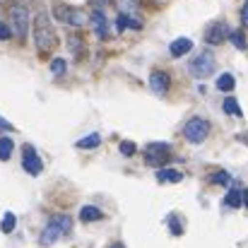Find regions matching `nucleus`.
I'll return each instance as SVG.
<instances>
[{"instance_id":"nucleus-1","label":"nucleus","mask_w":248,"mask_h":248,"mask_svg":"<svg viewBox=\"0 0 248 248\" xmlns=\"http://www.w3.org/2000/svg\"><path fill=\"white\" fill-rule=\"evenodd\" d=\"M34 41H36L39 53H48L56 46V31H53L46 12H39L36 19H34Z\"/></svg>"},{"instance_id":"nucleus-2","label":"nucleus","mask_w":248,"mask_h":248,"mask_svg":"<svg viewBox=\"0 0 248 248\" xmlns=\"http://www.w3.org/2000/svg\"><path fill=\"white\" fill-rule=\"evenodd\" d=\"M70 229H73V219L68 215H58V217H53L46 224V229L41 232V239L39 241H41V246H51L58 239H63L65 234H70Z\"/></svg>"},{"instance_id":"nucleus-3","label":"nucleus","mask_w":248,"mask_h":248,"mask_svg":"<svg viewBox=\"0 0 248 248\" xmlns=\"http://www.w3.org/2000/svg\"><path fill=\"white\" fill-rule=\"evenodd\" d=\"M10 31L19 41L27 39V31H29V10H27L24 2H15L10 7Z\"/></svg>"},{"instance_id":"nucleus-4","label":"nucleus","mask_w":248,"mask_h":248,"mask_svg":"<svg viewBox=\"0 0 248 248\" xmlns=\"http://www.w3.org/2000/svg\"><path fill=\"white\" fill-rule=\"evenodd\" d=\"M207 135H210V123H207L205 118H190V121L183 125V138H186L188 142H193V145L205 142Z\"/></svg>"},{"instance_id":"nucleus-5","label":"nucleus","mask_w":248,"mask_h":248,"mask_svg":"<svg viewBox=\"0 0 248 248\" xmlns=\"http://www.w3.org/2000/svg\"><path fill=\"white\" fill-rule=\"evenodd\" d=\"M217 70V63H215V56L212 53H200L193 63H190V73L195 75V78H210L212 73Z\"/></svg>"},{"instance_id":"nucleus-6","label":"nucleus","mask_w":248,"mask_h":248,"mask_svg":"<svg viewBox=\"0 0 248 248\" xmlns=\"http://www.w3.org/2000/svg\"><path fill=\"white\" fill-rule=\"evenodd\" d=\"M147 155H145V162L150 166H164V162L169 159V152H171V147L166 145V142H150L147 145V150H145Z\"/></svg>"},{"instance_id":"nucleus-7","label":"nucleus","mask_w":248,"mask_h":248,"mask_svg":"<svg viewBox=\"0 0 248 248\" xmlns=\"http://www.w3.org/2000/svg\"><path fill=\"white\" fill-rule=\"evenodd\" d=\"M229 36V24L227 22H212L207 29H205V41L207 44H212V46H217V44H222L224 39Z\"/></svg>"},{"instance_id":"nucleus-8","label":"nucleus","mask_w":248,"mask_h":248,"mask_svg":"<svg viewBox=\"0 0 248 248\" xmlns=\"http://www.w3.org/2000/svg\"><path fill=\"white\" fill-rule=\"evenodd\" d=\"M56 17L63 19V22H68V24H73V27L84 24L82 12H80V10H73V7H68V5H58V7H56Z\"/></svg>"},{"instance_id":"nucleus-9","label":"nucleus","mask_w":248,"mask_h":248,"mask_svg":"<svg viewBox=\"0 0 248 248\" xmlns=\"http://www.w3.org/2000/svg\"><path fill=\"white\" fill-rule=\"evenodd\" d=\"M22 166H24V171H27V173H31V176L41 173V169H44L41 159H39V155L34 152V147H31V145H27V147H24V159H22Z\"/></svg>"},{"instance_id":"nucleus-10","label":"nucleus","mask_w":248,"mask_h":248,"mask_svg":"<svg viewBox=\"0 0 248 248\" xmlns=\"http://www.w3.org/2000/svg\"><path fill=\"white\" fill-rule=\"evenodd\" d=\"M150 89H152L157 96H164L166 92H169V75L162 73V70H155V73L150 75Z\"/></svg>"},{"instance_id":"nucleus-11","label":"nucleus","mask_w":248,"mask_h":248,"mask_svg":"<svg viewBox=\"0 0 248 248\" xmlns=\"http://www.w3.org/2000/svg\"><path fill=\"white\" fill-rule=\"evenodd\" d=\"M190 48H193V41H190V39H186V36H181V39H173V41H171L169 53H171L173 58H183Z\"/></svg>"},{"instance_id":"nucleus-12","label":"nucleus","mask_w":248,"mask_h":248,"mask_svg":"<svg viewBox=\"0 0 248 248\" xmlns=\"http://www.w3.org/2000/svg\"><path fill=\"white\" fill-rule=\"evenodd\" d=\"M92 24H94V31H96L99 39H106V36H108V34H106V17H104L101 10H94V12H92Z\"/></svg>"},{"instance_id":"nucleus-13","label":"nucleus","mask_w":248,"mask_h":248,"mask_svg":"<svg viewBox=\"0 0 248 248\" xmlns=\"http://www.w3.org/2000/svg\"><path fill=\"white\" fill-rule=\"evenodd\" d=\"M157 178L162 181V183H178V181H183V173L178 171V169H166V166H162L159 169V173H157Z\"/></svg>"},{"instance_id":"nucleus-14","label":"nucleus","mask_w":248,"mask_h":248,"mask_svg":"<svg viewBox=\"0 0 248 248\" xmlns=\"http://www.w3.org/2000/svg\"><path fill=\"white\" fill-rule=\"evenodd\" d=\"M104 217V212L99 210V207H94V205H84L82 212H80V219L82 222H96V219H101Z\"/></svg>"},{"instance_id":"nucleus-15","label":"nucleus","mask_w":248,"mask_h":248,"mask_svg":"<svg viewBox=\"0 0 248 248\" xmlns=\"http://www.w3.org/2000/svg\"><path fill=\"white\" fill-rule=\"evenodd\" d=\"M101 145V138L96 135V133H92V135H87L82 140H78V147L80 150H94V147H99Z\"/></svg>"},{"instance_id":"nucleus-16","label":"nucleus","mask_w":248,"mask_h":248,"mask_svg":"<svg viewBox=\"0 0 248 248\" xmlns=\"http://www.w3.org/2000/svg\"><path fill=\"white\" fill-rule=\"evenodd\" d=\"M116 24H118V29H128V27H130V29H140V27H142V24H140L135 17H130V15H118V22H116Z\"/></svg>"},{"instance_id":"nucleus-17","label":"nucleus","mask_w":248,"mask_h":248,"mask_svg":"<svg viewBox=\"0 0 248 248\" xmlns=\"http://www.w3.org/2000/svg\"><path fill=\"white\" fill-rule=\"evenodd\" d=\"M222 106H224V111H227L229 116H236V118H241V106H239V101H236L234 96H227Z\"/></svg>"},{"instance_id":"nucleus-18","label":"nucleus","mask_w":248,"mask_h":248,"mask_svg":"<svg viewBox=\"0 0 248 248\" xmlns=\"http://www.w3.org/2000/svg\"><path fill=\"white\" fill-rule=\"evenodd\" d=\"M234 84H236V80H234V75H229V73H224V75L217 78V89H222V92H232Z\"/></svg>"},{"instance_id":"nucleus-19","label":"nucleus","mask_w":248,"mask_h":248,"mask_svg":"<svg viewBox=\"0 0 248 248\" xmlns=\"http://www.w3.org/2000/svg\"><path fill=\"white\" fill-rule=\"evenodd\" d=\"M12 150H15L12 140H10V138H0V159H2V162H7V159L12 157Z\"/></svg>"},{"instance_id":"nucleus-20","label":"nucleus","mask_w":248,"mask_h":248,"mask_svg":"<svg viewBox=\"0 0 248 248\" xmlns=\"http://www.w3.org/2000/svg\"><path fill=\"white\" fill-rule=\"evenodd\" d=\"M224 205H229V207H241V190H239V188H232V190L227 193V198H224Z\"/></svg>"},{"instance_id":"nucleus-21","label":"nucleus","mask_w":248,"mask_h":248,"mask_svg":"<svg viewBox=\"0 0 248 248\" xmlns=\"http://www.w3.org/2000/svg\"><path fill=\"white\" fill-rule=\"evenodd\" d=\"M15 224H17V217H15L12 212H5V217H2V224H0V229H2L5 234H10V232L15 229Z\"/></svg>"},{"instance_id":"nucleus-22","label":"nucleus","mask_w":248,"mask_h":248,"mask_svg":"<svg viewBox=\"0 0 248 248\" xmlns=\"http://www.w3.org/2000/svg\"><path fill=\"white\" fill-rule=\"evenodd\" d=\"M229 39H232V44L239 48V51H246V39H244V34L241 31H229Z\"/></svg>"},{"instance_id":"nucleus-23","label":"nucleus","mask_w":248,"mask_h":248,"mask_svg":"<svg viewBox=\"0 0 248 248\" xmlns=\"http://www.w3.org/2000/svg\"><path fill=\"white\" fill-rule=\"evenodd\" d=\"M51 73L53 75H65V61L63 58H53V63H51Z\"/></svg>"},{"instance_id":"nucleus-24","label":"nucleus","mask_w":248,"mask_h":248,"mask_svg":"<svg viewBox=\"0 0 248 248\" xmlns=\"http://www.w3.org/2000/svg\"><path fill=\"white\" fill-rule=\"evenodd\" d=\"M118 150H121V155H123V157H133L138 147H135V142H128V140H123Z\"/></svg>"},{"instance_id":"nucleus-25","label":"nucleus","mask_w":248,"mask_h":248,"mask_svg":"<svg viewBox=\"0 0 248 248\" xmlns=\"http://www.w3.org/2000/svg\"><path fill=\"white\" fill-rule=\"evenodd\" d=\"M169 227H171V234H176V236H181L183 234V227H181V222L176 219V215H169Z\"/></svg>"},{"instance_id":"nucleus-26","label":"nucleus","mask_w":248,"mask_h":248,"mask_svg":"<svg viewBox=\"0 0 248 248\" xmlns=\"http://www.w3.org/2000/svg\"><path fill=\"white\" fill-rule=\"evenodd\" d=\"M212 181H215V183H219V186H227V183L232 181V176H229L227 171H217V173L212 176Z\"/></svg>"},{"instance_id":"nucleus-27","label":"nucleus","mask_w":248,"mask_h":248,"mask_svg":"<svg viewBox=\"0 0 248 248\" xmlns=\"http://www.w3.org/2000/svg\"><path fill=\"white\" fill-rule=\"evenodd\" d=\"M68 44H70V51H75V53H78V51H82V41H80L78 36H70V41H68Z\"/></svg>"},{"instance_id":"nucleus-28","label":"nucleus","mask_w":248,"mask_h":248,"mask_svg":"<svg viewBox=\"0 0 248 248\" xmlns=\"http://www.w3.org/2000/svg\"><path fill=\"white\" fill-rule=\"evenodd\" d=\"M10 36H12V31H10V27L0 22V41H7Z\"/></svg>"},{"instance_id":"nucleus-29","label":"nucleus","mask_w":248,"mask_h":248,"mask_svg":"<svg viewBox=\"0 0 248 248\" xmlns=\"http://www.w3.org/2000/svg\"><path fill=\"white\" fill-rule=\"evenodd\" d=\"M0 128H2V130H12V123H7V121L0 116Z\"/></svg>"},{"instance_id":"nucleus-30","label":"nucleus","mask_w":248,"mask_h":248,"mask_svg":"<svg viewBox=\"0 0 248 248\" xmlns=\"http://www.w3.org/2000/svg\"><path fill=\"white\" fill-rule=\"evenodd\" d=\"M241 19H244V24H248V0H246V5H244V12H241Z\"/></svg>"},{"instance_id":"nucleus-31","label":"nucleus","mask_w":248,"mask_h":248,"mask_svg":"<svg viewBox=\"0 0 248 248\" xmlns=\"http://www.w3.org/2000/svg\"><path fill=\"white\" fill-rule=\"evenodd\" d=\"M241 205H246L248 207V188L246 190H241Z\"/></svg>"},{"instance_id":"nucleus-32","label":"nucleus","mask_w":248,"mask_h":248,"mask_svg":"<svg viewBox=\"0 0 248 248\" xmlns=\"http://www.w3.org/2000/svg\"><path fill=\"white\" fill-rule=\"evenodd\" d=\"M108 248H123V244H113V246H108Z\"/></svg>"}]
</instances>
